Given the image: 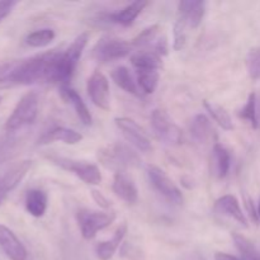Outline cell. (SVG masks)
I'll use <instances>...</instances> for the list:
<instances>
[{
    "instance_id": "cell-4",
    "label": "cell",
    "mask_w": 260,
    "mask_h": 260,
    "mask_svg": "<svg viewBox=\"0 0 260 260\" xmlns=\"http://www.w3.org/2000/svg\"><path fill=\"white\" fill-rule=\"evenodd\" d=\"M76 220H78L83 238L86 240H91L95 238L99 231L104 230L113 223V221L116 220V213L113 211L102 212V211H91L83 208L76 213Z\"/></svg>"
},
{
    "instance_id": "cell-35",
    "label": "cell",
    "mask_w": 260,
    "mask_h": 260,
    "mask_svg": "<svg viewBox=\"0 0 260 260\" xmlns=\"http://www.w3.org/2000/svg\"><path fill=\"white\" fill-rule=\"evenodd\" d=\"M168 50H169V47H168L167 37L157 38V40L155 41L154 46H152V51H155L159 56L168 55Z\"/></svg>"
},
{
    "instance_id": "cell-22",
    "label": "cell",
    "mask_w": 260,
    "mask_h": 260,
    "mask_svg": "<svg viewBox=\"0 0 260 260\" xmlns=\"http://www.w3.org/2000/svg\"><path fill=\"white\" fill-rule=\"evenodd\" d=\"M132 65L136 70H156L161 68V56L157 55L155 51H139L131 56Z\"/></svg>"
},
{
    "instance_id": "cell-18",
    "label": "cell",
    "mask_w": 260,
    "mask_h": 260,
    "mask_svg": "<svg viewBox=\"0 0 260 260\" xmlns=\"http://www.w3.org/2000/svg\"><path fill=\"white\" fill-rule=\"evenodd\" d=\"M81 140H83V135L76 132L75 129L66 128V127H55V128L45 132L38 140V144L46 145L53 141H61L66 145H76Z\"/></svg>"
},
{
    "instance_id": "cell-17",
    "label": "cell",
    "mask_w": 260,
    "mask_h": 260,
    "mask_svg": "<svg viewBox=\"0 0 260 260\" xmlns=\"http://www.w3.org/2000/svg\"><path fill=\"white\" fill-rule=\"evenodd\" d=\"M147 5L146 2H141V0H137V2L131 3L127 7H124L123 9L118 10V12L111 13V14L107 15V19L108 22L114 23V24H121L124 27H128L132 23L136 20V18L139 17L142 13V10L145 9V7Z\"/></svg>"
},
{
    "instance_id": "cell-31",
    "label": "cell",
    "mask_w": 260,
    "mask_h": 260,
    "mask_svg": "<svg viewBox=\"0 0 260 260\" xmlns=\"http://www.w3.org/2000/svg\"><path fill=\"white\" fill-rule=\"evenodd\" d=\"M160 32V25L159 24H152L142 29L134 40L131 41L132 47L142 48L147 47L152 43L154 45L155 41L157 40V33Z\"/></svg>"
},
{
    "instance_id": "cell-39",
    "label": "cell",
    "mask_w": 260,
    "mask_h": 260,
    "mask_svg": "<svg viewBox=\"0 0 260 260\" xmlns=\"http://www.w3.org/2000/svg\"><path fill=\"white\" fill-rule=\"evenodd\" d=\"M215 260H240V259L236 258V256H234V255H231V254L222 253V251H217V253L215 254Z\"/></svg>"
},
{
    "instance_id": "cell-21",
    "label": "cell",
    "mask_w": 260,
    "mask_h": 260,
    "mask_svg": "<svg viewBox=\"0 0 260 260\" xmlns=\"http://www.w3.org/2000/svg\"><path fill=\"white\" fill-rule=\"evenodd\" d=\"M61 94H62V96L66 101L70 102V104L74 107V109H75L76 116H78L79 119L83 122V124L90 126L91 122H93V118H91L90 112H89L86 104L84 103L83 98H81L73 88H70V86H62V88H61Z\"/></svg>"
},
{
    "instance_id": "cell-3",
    "label": "cell",
    "mask_w": 260,
    "mask_h": 260,
    "mask_svg": "<svg viewBox=\"0 0 260 260\" xmlns=\"http://www.w3.org/2000/svg\"><path fill=\"white\" fill-rule=\"evenodd\" d=\"M38 108H40L38 94L36 91L25 93L8 117L4 126L5 132H19L35 123L38 116Z\"/></svg>"
},
{
    "instance_id": "cell-9",
    "label": "cell",
    "mask_w": 260,
    "mask_h": 260,
    "mask_svg": "<svg viewBox=\"0 0 260 260\" xmlns=\"http://www.w3.org/2000/svg\"><path fill=\"white\" fill-rule=\"evenodd\" d=\"M114 123L118 127L119 131L122 132L124 139L132 146L136 147L137 150H140L142 152H147L152 149L149 136H147L145 129L136 121H134L132 118H128V117H117L114 119Z\"/></svg>"
},
{
    "instance_id": "cell-10",
    "label": "cell",
    "mask_w": 260,
    "mask_h": 260,
    "mask_svg": "<svg viewBox=\"0 0 260 260\" xmlns=\"http://www.w3.org/2000/svg\"><path fill=\"white\" fill-rule=\"evenodd\" d=\"M88 94L95 107L109 111L111 108V93H109V81L107 76L101 71H94L88 80Z\"/></svg>"
},
{
    "instance_id": "cell-14",
    "label": "cell",
    "mask_w": 260,
    "mask_h": 260,
    "mask_svg": "<svg viewBox=\"0 0 260 260\" xmlns=\"http://www.w3.org/2000/svg\"><path fill=\"white\" fill-rule=\"evenodd\" d=\"M215 211L220 215L236 221L238 223L243 225L244 228H248V220H246L245 215L241 210L240 203L234 196L226 194L218 198L215 202Z\"/></svg>"
},
{
    "instance_id": "cell-32",
    "label": "cell",
    "mask_w": 260,
    "mask_h": 260,
    "mask_svg": "<svg viewBox=\"0 0 260 260\" xmlns=\"http://www.w3.org/2000/svg\"><path fill=\"white\" fill-rule=\"evenodd\" d=\"M246 69L251 80L260 79V46L250 48L246 55Z\"/></svg>"
},
{
    "instance_id": "cell-30",
    "label": "cell",
    "mask_w": 260,
    "mask_h": 260,
    "mask_svg": "<svg viewBox=\"0 0 260 260\" xmlns=\"http://www.w3.org/2000/svg\"><path fill=\"white\" fill-rule=\"evenodd\" d=\"M159 71L137 70V84L145 94H152L159 84Z\"/></svg>"
},
{
    "instance_id": "cell-6",
    "label": "cell",
    "mask_w": 260,
    "mask_h": 260,
    "mask_svg": "<svg viewBox=\"0 0 260 260\" xmlns=\"http://www.w3.org/2000/svg\"><path fill=\"white\" fill-rule=\"evenodd\" d=\"M131 42L113 37H103L95 43L91 50V57L99 63H107L111 61L126 57L132 51Z\"/></svg>"
},
{
    "instance_id": "cell-19",
    "label": "cell",
    "mask_w": 260,
    "mask_h": 260,
    "mask_svg": "<svg viewBox=\"0 0 260 260\" xmlns=\"http://www.w3.org/2000/svg\"><path fill=\"white\" fill-rule=\"evenodd\" d=\"M190 135L198 144H207L215 136V129L207 116L197 114L193 118L192 123H190Z\"/></svg>"
},
{
    "instance_id": "cell-41",
    "label": "cell",
    "mask_w": 260,
    "mask_h": 260,
    "mask_svg": "<svg viewBox=\"0 0 260 260\" xmlns=\"http://www.w3.org/2000/svg\"><path fill=\"white\" fill-rule=\"evenodd\" d=\"M258 216H259V218H260V201H259V205H258Z\"/></svg>"
},
{
    "instance_id": "cell-7",
    "label": "cell",
    "mask_w": 260,
    "mask_h": 260,
    "mask_svg": "<svg viewBox=\"0 0 260 260\" xmlns=\"http://www.w3.org/2000/svg\"><path fill=\"white\" fill-rule=\"evenodd\" d=\"M147 177H149L150 183L155 188V190L159 194H161L168 202L173 203V205H182V192L164 170L155 167V165H149L147 167Z\"/></svg>"
},
{
    "instance_id": "cell-33",
    "label": "cell",
    "mask_w": 260,
    "mask_h": 260,
    "mask_svg": "<svg viewBox=\"0 0 260 260\" xmlns=\"http://www.w3.org/2000/svg\"><path fill=\"white\" fill-rule=\"evenodd\" d=\"M121 259L122 260H149L146 254L140 246L132 243H123L121 245Z\"/></svg>"
},
{
    "instance_id": "cell-12",
    "label": "cell",
    "mask_w": 260,
    "mask_h": 260,
    "mask_svg": "<svg viewBox=\"0 0 260 260\" xmlns=\"http://www.w3.org/2000/svg\"><path fill=\"white\" fill-rule=\"evenodd\" d=\"M178 18L183 20L188 28H197L202 23L206 13V2L202 0H182L178 4Z\"/></svg>"
},
{
    "instance_id": "cell-23",
    "label": "cell",
    "mask_w": 260,
    "mask_h": 260,
    "mask_svg": "<svg viewBox=\"0 0 260 260\" xmlns=\"http://www.w3.org/2000/svg\"><path fill=\"white\" fill-rule=\"evenodd\" d=\"M111 76L114 84L121 89H123L126 93L132 94V95H140L139 85L135 83L131 73H129V70L126 66H117V68H114L112 70Z\"/></svg>"
},
{
    "instance_id": "cell-15",
    "label": "cell",
    "mask_w": 260,
    "mask_h": 260,
    "mask_svg": "<svg viewBox=\"0 0 260 260\" xmlns=\"http://www.w3.org/2000/svg\"><path fill=\"white\" fill-rule=\"evenodd\" d=\"M30 168H32V161L30 160H23V161L13 165L4 174L0 175V185H2V188L7 194H9L13 189H15L19 185V183L27 175Z\"/></svg>"
},
{
    "instance_id": "cell-1",
    "label": "cell",
    "mask_w": 260,
    "mask_h": 260,
    "mask_svg": "<svg viewBox=\"0 0 260 260\" xmlns=\"http://www.w3.org/2000/svg\"><path fill=\"white\" fill-rule=\"evenodd\" d=\"M53 51H47L3 68L0 70V90L14 86L47 83Z\"/></svg>"
},
{
    "instance_id": "cell-34",
    "label": "cell",
    "mask_w": 260,
    "mask_h": 260,
    "mask_svg": "<svg viewBox=\"0 0 260 260\" xmlns=\"http://www.w3.org/2000/svg\"><path fill=\"white\" fill-rule=\"evenodd\" d=\"M187 28L188 25L178 18L174 25V50L180 51L187 43Z\"/></svg>"
},
{
    "instance_id": "cell-36",
    "label": "cell",
    "mask_w": 260,
    "mask_h": 260,
    "mask_svg": "<svg viewBox=\"0 0 260 260\" xmlns=\"http://www.w3.org/2000/svg\"><path fill=\"white\" fill-rule=\"evenodd\" d=\"M91 197H93L94 202H95L96 205H98L101 208L108 210L109 206H111V205H109V201L107 200L106 196H104L102 192H99V190H96V189L91 190Z\"/></svg>"
},
{
    "instance_id": "cell-13",
    "label": "cell",
    "mask_w": 260,
    "mask_h": 260,
    "mask_svg": "<svg viewBox=\"0 0 260 260\" xmlns=\"http://www.w3.org/2000/svg\"><path fill=\"white\" fill-rule=\"evenodd\" d=\"M112 189L119 200L128 205H135L139 201V190L136 184L126 172L114 173Z\"/></svg>"
},
{
    "instance_id": "cell-11",
    "label": "cell",
    "mask_w": 260,
    "mask_h": 260,
    "mask_svg": "<svg viewBox=\"0 0 260 260\" xmlns=\"http://www.w3.org/2000/svg\"><path fill=\"white\" fill-rule=\"evenodd\" d=\"M0 249L10 260H27V249L14 233L0 223Z\"/></svg>"
},
{
    "instance_id": "cell-42",
    "label": "cell",
    "mask_w": 260,
    "mask_h": 260,
    "mask_svg": "<svg viewBox=\"0 0 260 260\" xmlns=\"http://www.w3.org/2000/svg\"><path fill=\"white\" fill-rule=\"evenodd\" d=\"M2 101H3V96L0 95V103H2Z\"/></svg>"
},
{
    "instance_id": "cell-26",
    "label": "cell",
    "mask_w": 260,
    "mask_h": 260,
    "mask_svg": "<svg viewBox=\"0 0 260 260\" xmlns=\"http://www.w3.org/2000/svg\"><path fill=\"white\" fill-rule=\"evenodd\" d=\"M213 160L216 165V174L220 179H223L229 174L231 165V156L229 150L220 144L213 146Z\"/></svg>"
},
{
    "instance_id": "cell-8",
    "label": "cell",
    "mask_w": 260,
    "mask_h": 260,
    "mask_svg": "<svg viewBox=\"0 0 260 260\" xmlns=\"http://www.w3.org/2000/svg\"><path fill=\"white\" fill-rule=\"evenodd\" d=\"M151 126L159 140L168 145H179L182 141V131L168 116L167 112L155 109L151 114Z\"/></svg>"
},
{
    "instance_id": "cell-25",
    "label": "cell",
    "mask_w": 260,
    "mask_h": 260,
    "mask_svg": "<svg viewBox=\"0 0 260 260\" xmlns=\"http://www.w3.org/2000/svg\"><path fill=\"white\" fill-rule=\"evenodd\" d=\"M239 117L241 119H245L251 124L254 129H258L260 127V118L258 112V96L255 93H250L248 96L245 106L239 111Z\"/></svg>"
},
{
    "instance_id": "cell-24",
    "label": "cell",
    "mask_w": 260,
    "mask_h": 260,
    "mask_svg": "<svg viewBox=\"0 0 260 260\" xmlns=\"http://www.w3.org/2000/svg\"><path fill=\"white\" fill-rule=\"evenodd\" d=\"M23 139L18 132H5L0 139V165L12 159L22 145Z\"/></svg>"
},
{
    "instance_id": "cell-5",
    "label": "cell",
    "mask_w": 260,
    "mask_h": 260,
    "mask_svg": "<svg viewBox=\"0 0 260 260\" xmlns=\"http://www.w3.org/2000/svg\"><path fill=\"white\" fill-rule=\"evenodd\" d=\"M48 160L55 165L60 167L66 172L73 173L74 175L83 180L88 185H98L102 182V174L99 168L91 162L83 161V160L69 159L63 156H48Z\"/></svg>"
},
{
    "instance_id": "cell-27",
    "label": "cell",
    "mask_w": 260,
    "mask_h": 260,
    "mask_svg": "<svg viewBox=\"0 0 260 260\" xmlns=\"http://www.w3.org/2000/svg\"><path fill=\"white\" fill-rule=\"evenodd\" d=\"M205 107L208 111V113L212 116L213 121L217 122V124L221 128L225 129V131H231V129H234L233 119H231L230 114L228 113V111H226L223 107L208 101H205Z\"/></svg>"
},
{
    "instance_id": "cell-38",
    "label": "cell",
    "mask_w": 260,
    "mask_h": 260,
    "mask_svg": "<svg viewBox=\"0 0 260 260\" xmlns=\"http://www.w3.org/2000/svg\"><path fill=\"white\" fill-rule=\"evenodd\" d=\"M245 206H246V210H248V213H249V216H250L251 220H253L255 223H259L260 218L258 216V208H255V206H254V202L251 201V198H249V197L245 198Z\"/></svg>"
},
{
    "instance_id": "cell-40",
    "label": "cell",
    "mask_w": 260,
    "mask_h": 260,
    "mask_svg": "<svg viewBox=\"0 0 260 260\" xmlns=\"http://www.w3.org/2000/svg\"><path fill=\"white\" fill-rule=\"evenodd\" d=\"M4 201H5V200H4V198H3V196L0 194V206H2V203L4 202Z\"/></svg>"
},
{
    "instance_id": "cell-16",
    "label": "cell",
    "mask_w": 260,
    "mask_h": 260,
    "mask_svg": "<svg viewBox=\"0 0 260 260\" xmlns=\"http://www.w3.org/2000/svg\"><path fill=\"white\" fill-rule=\"evenodd\" d=\"M127 234V225L126 223H121L114 231L112 239L107 241H102L95 246V254L99 260H111L113 258L114 253L118 250L119 246L123 244L124 236Z\"/></svg>"
},
{
    "instance_id": "cell-28",
    "label": "cell",
    "mask_w": 260,
    "mask_h": 260,
    "mask_svg": "<svg viewBox=\"0 0 260 260\" xmlns=\"http://www.w3.org/2000/svg\"><path fill=\"white\" fill-rule=\"evenodd\" d=\"M233 239L236 249L241 254V258H243L241 260H260V251L248 238L241 234L234 233Z\"/></svg>"
},
{
    "instance_id": "cell-29",
    "label": "cell",
    "mask_w": 260,
    "mask_h": 260,
    "mask_svg": "<svg viewBox=\"0 0 260 260\" xmlns=\"http://www.w3.org/2000/svg\"><path fill=\"white\" fill-rule=\"evenodd\" d=\"M55 30L51 28H42V29L33 30L25 36V43L30 47H46L55 40Z\"/></svg>"
},
{
    "instance_id": "cell-37",
    "label": "cell",
    "mask_w": 260,
    "mask_h": 260,
    "mask_svg": "<svg viewBox=\"0 0 260 260\" xmlns=\"http://www.w3.org/2000/svg\"><path fill=\"white\" fill-rule=\"evenodd\" d=\"M15 5H17L15 2H0V23L12 13Z\"/></svg>"
},
{
    "instance_id": "cell-20",
    "label": "cell",
    "mask_w": 260,
    "mask_h": 260,
    "mask_svg": "<svg viewBox=\"0 0 260 260\" xmlns=\"http://www.w3.org/2000/svg\"><path fill=\"white\" fill-rule=\"evenodd\" d=\"M47 194L41 189H30L25 194L24 206L27 212L36 218L42 217L47 210Z\"/></svg>"
},
{
    "instance_id": "cell-2",
    "label": "cell",
    "mask_w": 260,
    "mask_h": 260,
    "mask_svg": "<svg viewBox=\"0 0 260 260\" xmlns=\"http://www.w3.org/2000/svg\"><path fill=\"white\" fill-rule=\"evenodd\" d=\"M98 159L101 164L114 173L126 172L128 168H136L140 165V157L131 147L127 145L114 142L103 146L98 151Z\"/></svg>"
}]
</instances>
